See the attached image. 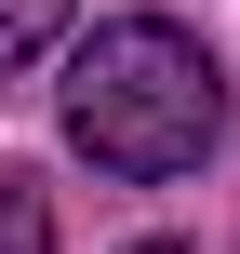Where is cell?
<instances>
[{"label":"cell","mask_w":240,"mask_h":254,"mask_svg":"<svg viewBox=\"0 0 240 254\" xmlns=\"http://www.w3.org/2000/svg\"><path fill=\"white\" fill-rule=\"evenodd\" d=\"M67 13H80V0H0V67H40V54L67 40Z\"/></svg>","instance_id":"2"},{"label":"cell","mask_w":240,"mask_h":254,"mask_svg":"<svg viewBox=\"0 0 240 254\" xmlns=\"http://www.w3.org/2000/svg\"><path fill=\"white\" fill-rule=\"evenodd\" d=\"M214 134H227V80H214V54H200L174 13H120V27H94V40L67 54V147H80L94 174L160 188V174H187Z\"/></svg>","instance_id":"1"},{"label":"cell","mask_w":240,"mask_h":254,"mask_svg":"<svg viewBox=\"0 0 240 254\" xmlns=\"http://www.w3.org/2000/svg\"><path fill=\"white\" fill-rule=\"evenodd\" d=\"M134 254H174V241H134Z\"/></svg>","instance_id":"4"},{"label":"cell","mask_w":240,"mask_h":254,"mask_svg":"<svg viewBox=\"0 0 240 254\" xmlns=\"http://www.w3.org/2000/svg\"><path fill=\"white\" fill-rule=\"evenodd\" d=\"M0 254H53V214H40V188L0 161Z\"/></svg>","instance_id":"3"}]
</instances>
